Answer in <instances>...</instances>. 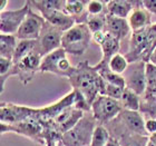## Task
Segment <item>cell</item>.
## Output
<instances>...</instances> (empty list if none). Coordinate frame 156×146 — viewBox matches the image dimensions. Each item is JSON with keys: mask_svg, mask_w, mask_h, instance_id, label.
<instances>
[{"mask_svg": "<svg viewBox=\"0 0 156 146\" xmlns=\"http://www.w3.org/2000/svg\"><path fill=\"white\" fill-rule=\"evenodd\" d=\"M42 57L39 55L36 50L31 52L28 56H26L23 60H20L18 64L13 65L12 76H17L19 78L23 85L29 84L33 80L37 72H39L40 64H41Z\"/></svg>", "mask_w": 156, "mask_h": 146, "instance_id": "30bf717a", "label": "cell"}, {"mask_svg": "<svg viewBox=\"0 0 156 146\" xmlns=\"http://www.w3.org/2000/svg\"><path fill=\"white\" fill-rule=\"evenodd\" d=\"M8 6V0H2L1 3H0V12L2 11H6V7Z\"/></svg>", "mask_w": 156, "mask_h": 146, "instance_id": "ab89813d", "label": "cell"}, {"mask_svg": "<svg viewBox=\"0 0 156 146\" xmlns=\"http://www.w3.org/2000/svg\"><path fill=\"white\" fill-rule=\"evenodd\" d=\"M59 146H65V144L62 143V141L60 140V142H59Z\"/></svg>", "mask_w": 156, "mask_h": 146, "instance_id": "60d3db41", "label": "cell"}, {"mask_svg": "<svg viewBox=\"0 0 156 146\" xmlns=\"http://www.w3.org/2000/svg\"><path fill=\"white\" fill-rule=\"evenodd\" d=\"M132 31L147 28L152 25V16L143 6V1H134V10L127 18Z\"/></svg>", "mask_w": 156, "mask_h": 146, "instance_id": "2e32d148", "label": "cell"}, {"mask_svg": "<svg viewBox=\"0 0 156 146\" xmlns=\"http://www.w3.org/2000/svg\"><path fill=\"white\" fill-rule=\"evenodd\" d=\"M31 8L35 7L38 10L40 15L54 10H60L65 11V0H35V1H29Z\"/></svg>", "mask_w": 156, "mask_h": 146, "instance_id": "603a6c76", "label": "cell"}, {"mask_svg": "<svg viewBox=\"0 0 156 146\" xmlns=\"http://www.w3.org/2000/svg\"><path fill=\"white\" fill-rule=\"evenodd\" d=\"M147 146H156V133L150 136V141H148Z\"/></svg>", "mask_w": 156, "mask_h": 146, "instance_id": "f35d334b", "label": "cell"}, {"mask_svg": "<svg viewBox=\"0 0 156 146\" xmlns=\"http://www.w3.org/2000/svg\"><path fill=\"white\" fill-rule=\"evenodd\" d=\"M85 112L81 109H78L75 106L67 108L64 112L56 116L51 122H48L52 125V127L58 132L60 135H64L70 130L73 127L76 126V124L84 117Z\"/></svg>", "mask_w": 156, "mask_h": 146, "instance_id": "9a60e30c", "label": "cell"}, {"mask_svg": "<svg viewBox=\"0 0 156 146\" xmlns=\"http://www.w3.org/2000/svg\"><path fill=\"white\" fill-rule=\"evenodd\" d=\"M19 39L15 35H3L0 34V57L12 59L16 47Z\"/></svg>", "mask_w": 156, "mask_h": 146, "instance_id": "44dd1931", "label": "cell"}, {"mask_svg": "<svg viewBox=\"0 0 156 146\" xmlns=\"http://www.w3.org/2000/svg\"><path fill=\"white\" fill-rule=\"evenodd\" d=\"M106 3L107 1H101V0H90L87 2V13L89 16H99L103 13H106Z\"/></svg>", "mask_w": 156, "mask_h": 146, "instance_id": "d6a6232c", "label": "cell"}, {"mask_svg": "<svg viewBox=\"0 0 156 146\" xmlns=\"http://www.w3.org/2000/svg\"><path fill=\"white\" fill-rule=\"evenodd\" d=\"M68 80L73 89L79 93L90 107L98 95H104L105 80L94 66L88 64L87 60L79 62L76 66L75 72Z\"/></svg>", "mask_w": 156, "mask_h": 146, "instance_id": "6da1fadb", "label": "cell"}, {"mask_svg": "<svg viewBox=\"0 0 156 146\" xmlns=\"http://www.w3.org/2000/svg\"><path fill=\"white\" fill-rule=\"evenodd\" d=\"M12 59L1 58L0 57V85H1V93L5 91V83L7 81V79L12 76Z\"/></svg>", "mask_w": 156, "mask_h": 146, "instance_id": "4dcf8cb0", "label": "cell"}, {"mask_svg": "<svg viewBox=\"0 0 156 146\" xmlns=\"http://www.w3.org/2000/svg\"><path fill=\"white\" fill-rule=\"evenodd\" d=\"M105 31L111 34L112 36L116 37L118 40L126 38L129 33L132 31L127 19H122V18H117L107 15L106 16V27H105Z\"/></svg>", "mask_w": 156, "mask_h": 146, "instance_id": "d6986e66", "label": "cell"}, {"mask_svg": "<svg viewBox=\"0 0 156 146\" xmlns=\"http://www.w3.org/2000/svg\"><path fill=\"white\" fill-rule=\"evenodd\" d=\"M126 80V88L143 96L146 91V62L143 60L129 64L126 72L123 74Z\"/></svg>", "mask_w": 156, "mask_h": 146, "instance_id": "8fae6325", "label": "cell"}, {"mask_svg": "<svg viewBox=\"0 0 156 146\" xmlns=\"http://www.w3.org/2000/svg\"><path fill=\"white\" fill-rule=\"evenodd\" d=\"M156 48V23L147 28L133 31L130 35L129 50L125 57L129 64L143 60L148 62L151 54Z\"/></svg>", "mask_w": 156, "mask_h": 146, "instance_id": "7a4b0ae2", "label": "cell"}, {"mask_svg": "<svg viewBox=\"0 0 156 146\" xmlns=\"http://www.w3.org/2000/svg\"><path fill=\"white\" fill-rule=\"evenodd\" d=\"M97 125V120L90 112L85 113L84 117L76 124L75 127L62 135V143L65 146H90L91 137Z\"/></svg>", "mask_w": 156, "mask_h": 146, "instance_id": "277c9868", "label": "cell"}, {"mask_svg": "<svg viewBox=\"0 0 156 146\" xmlns=\"http://www.w3.org/2000/svg\"><path fill=\"white\" fill-rule=\"evenodd\" d=\"M125 88H120L118 86H115V85H112L109 83H106L105 81V89H104V95L108 96V97H112L114 99L119 101L122 98V95H123V91Z\"/></svg>", "mask_w": 156, "mask_h": 146, "instance_id": "836d02e7", "label": "cell"}, {"mask_svg": "<svg viewBox=\"0 0 156 146\" xmlns=\"http://www.w3.org/2000/svg\"><path fill=\"white\" fill-rule=\"evenodd\" d=\"M41 16L44 17V19L47 23L60 29L62 33L69 30L72 27L76 25V20L72 16H69L65 11H60V10H54V11L45 12L42 13Z\"/></svg>", "mask_w": 156, "mask_h": 146, "instance_id": "ac0fdd59", "label": "cell"}, {"mask_svg": "<svg viewBox=\"0 0 156 146\" xmlns=\"http://www.w3.org/2000/svg\"><path fill=\"white\" fill-rule=\"evenodd\" d=\"M30 117H37V108H30L27 106L12 104V103H1V107H0L1 123L12 125V124L28 119Z\"/></svg>", "mask_w": 156, "mask_h": 146, "instance_id": "7c38bea8", "label": "cell"}, {"mask_svg": "<svg viewBox=\"0 0 156 146\" xmlns=\"http://www.w3.org/2000/svg\"><path fill=\"white\" fill-rule=\"evenodd\" d=\"M140 113L148 116L147 118L156 119V95L145 94L140 96Z\"/></svg>", "mask_w": 156, "mask_h": 146, "instance_id": "d4e9b609", "label": "cell"}, {"mask_svg": "<svg viewBox=\"0 0 156 146\" xmlns=\"http://www.w3.org/2000/svg\"><path fill=\"white\" fill-rule=\"evenodd\" d=\"M134 10V1L128 0H113L107 1L106 11L107 15L122 19H127Z\"/></svg>", "mask_w": 156, "mask_h": 146, "instance_id": "ffe728a7", "label": "cell"}, {"mask_svg": "<svg viewBox=\"0 0 156 146\" xmlns=\"http://www.w3.org/2000/svg\"><path fill=\"white\" fill-rule=\"evenodd\" d=\"M143 6L151 15L156 16V0H144Z\"/></svg>", "mask_w": 156, "mask_h": 146, "instance_id": "e575fe53", "label": "cell"}, {"mask_svg": "<svg viewBox=\"0 0 156 146\" xmlns=\"http://www.w3.org/2000/svg\"><path fill=\"white\" fill-rule=\"evenodd\" d=\"M35 48H36V40H19L12 57L13 65H16L20 60H23L26 56L34 52Z\"/></svg>", "mask_w": 156, "mask_h": 146, "instance_id": "484cf974", "label": "cell"}, {"mask_svg": "<svg viewBox=\"0 0 156 146\" xmlns=\"http://www.w3.org/2000/svg\"><path fill=\"white\" fill-rule=\"evenodd\" d=\"M106 146H122V145H120L119 141L117 140V138L111 136L109 137V140H108L107 144H106Z\"/></svg>", "mask_w": 156, "mask_h": 146, "instance_id": "8d00e7d4", "label": "cell"}, {"mask_svg": "<svg viewBox=\"0 0 156 146\" xmlns=\"http://www.w3.org/2000/svg\"><path fill=\"white\" fill-rule=\"evenodd\" d=\"M93 34L86 23H76L62 35V47L67 54L74 56H83L89 47Z\"/></svg>", "mask_w": 156, "mask_h": 146, "instance_id": "3957f363", "label": "cell"}, {"mask_svg": "<svg viewBox=\"0 0 156 146\" xmlns=\"http://www.w3.org/2000/svg\"><path fill=\"white\" fill-rule=\"evenodd\" d=\"M123 106L119 101L108 97L106 95H98L96 99L93 101L90 107V113L99 125L106 124L115 119L120 112Z\"/></svg>", "mask_w": 156, "mask_h": 146, "instance_id": "8992f818", "label": "cell"}, {"mask_svg": "<svg viewBox=\"0 0 156 146\" xmlns=\"http://www.w3.org/2000/svg\"><path fill=\"white\" fill-rule=\"evenodd\" d=\"M62 35H64V33L62 30L46 21L44 27H42L41 33L36 40L35 50L44 58L48 54L55 52L56 49L62 47Z\"/></svg>", "mask_w": 156, "mask_h": 146, "instance_id": "ba28073f", "label": "cell"}, {"mask_svg": "<svg viewBox=\"0 0 156 146\" xmlns=\"http://www.w3.org/2000/svg\"><path fill=\"white\" fill-rule=\"evenodd\" d=\"M119 101L122 106H123V109L140 112V96L137 95L132 89H129V88H125L124 89L123 95H122V98L119 99Z\"/></svg>", "mask_w": 156, "mask_h": 146, "instance_id": "cb8c5ba5", "label": "cell"}, {"mask_svg": "<svg viewBox=\"0 0 156 146\" xmlns=\"http://www.w3.org/2000/svg\"><path fill=\"white\" fill-rule=\"evenodd\" d=\"M44 130H45L44 123L40 122L37 117H30L28 119H25L20 123L12 124V125L1 123V134H5L6 132H13L20 135H25L38 142L39 144L45 145Z\"/></svg>", "mask_w": 156, "mask_h": 146, "instance_id": "52a82bcc", "label": "cell"}, {"mask_svg": "<svg viewBox=\"0 0 156 146\" xmlns=\"http://www.w3.org/2000/svg\"><path fill=\"white\" fill-rule=\"evenodd\" d=\"M106 33V31H105ZM120 40L116 38V37L112 36L111 34L106 33L105 39L103 40L101 45V52H103V57H101V62H98L97 65L94 66L96 70H101V69H105L108 67V62L116 54H118V50L120 48Z\"/></svg>", "mask_w": 156, "mask_h": 146, "instance_id": "e0dca14e", "label": "cell"}, {"mask_svg": "<svg viewBox=\"0 0 156 146\" xmlns=\"http://www.w3.org/2000/svg\"><path fill=\"white\" fill-rule=\"evenodd\" d=\"M128 66H129V62L126 59V57L120 54H116L108 62V68L113 73L118 75H123L128 68Z\"/></svg>", "mask_w": 156, "mask_h": 146, "instance_id": "f1b7e54d", "label": "cell"}, {"mask_svg": "<svg viewBox=\"0 0 156 146\" xmlns=\"http://www.w3.org/2000/svg\"><path fill=\"white\" fill-rule=\"evenodd\" d=\"M145 127H146L147 133L151 135L156 133V119H153V118H146L145 119Z\"/></svg>", "mask_w": 156, "mask_h": 146, "instance_id": "d590c367", "label": "cell"}, {"mask_svg": "<svg viewBox=\"0 0 156 146\" xmlns=\"http://www.w3.org/2000/svg\"><path fill=\"white\" fill-rule=\"evenodd\" d=\"M148 62H151L152 65L156 66V48L153 50V52L151 54L150 58H148Z\"/></svg>", "mask_w": 156, "mask_h": 146, "instance_id": "74e56055", "label": "cell"}, {"mask_svg": "<svg viewBox=\"0 0 156 146\" xmlns=\"http://www.w3.org/2000/svg\"><path fill=\"white\" fill-rule=\"evenodd\" d=\"M146 94L156 95V66L146 62Z\"/></svg>", "mask_w": 156, "mask_h": 146, "instance_id": "1f68e13d", "label": "cell"}, {"mask_svg": "<svg viewBox=\"0 0 156 146\" xmlns=\"http://www.w3.org/2000/svg\"><path fill=\"white\" fill-rule=\"evenodd\" d=\"M103 79H104L106 83H109L112 85H115V86H118L120 88H126V80H125V78H124L123 75H118V74H115L111 70V69L108 68H105V69H101V70H97Z\"/></svg>", "mask_w": 156, "mask_h": 146, "instance_id": "83f0119b", "label": "cell"}, {"mask_svg": "<svg viewBox=\"0 0 156 146\" xmlns=\"http://www.w3.org/2000/svg\"><path fill=\"white\" fill-rule=\"evenodd\" d=\"M46 20L41 15L34 12L33 8L29 10L26 19L21 23L16 37L19 40H37L41 33V29Z\"/></svg>", "mask_w": 156, "mask_h": 146, "instance_id": "5bb4252c", "label": "cell"}, {"mask_svg": "<svg viewBox=\"0 0 156 146\" xmlns=\"http://www.w3.org/2000/svg\"><path fill=\"white\" fill-rule=\"evenodd\" d=\"M76 66H72L67 58V52L62 47L56 49L55 52H50L45 56L41 60L39 72L51 73L57 76L69 78L74 74Z\"/></svg>", "mask_w": 156, "mask_h": 146, "instance_id": "5b68a950", "label": "cell"}, {"mask_svg": "<svg viewBox=\"0 0 156 146\" xmlns=\"http://www.w3.org/2000/svg\"><path fill=\"white\" fill-rule=\"evenodd\" d=\"M106 16L107 12L99 15V16H88L86 20V25L88 26L91 34H96L99 31H105V27H106Z\"/></svg>", "mask_w": 156, "mask_h": 146, "instance_id": "f546056e", "label": "cell"}, {"mask_svg": "<svg viewBox=\"0 0 156 146\" xmlns=\"http://www.w3.org/2000/svg\"><path fill=\"white\" fill-rule=\"evenodd\" d=\"M31 9L29 1L25 6L17 10H6L0 12V34L3 35H15L18 33L21 23L26 19L27 15Z\"/></svg>", "mask_w": 156, "mask_h": 146, "instance_id": "9c48e42d", "label": "cell"}, {"mask_svg": "<svg viewBox=\"0 0 156 146\" xmlns=\"http://www.w3.org/2000/svg\"><path fill=\"white\" fill-rule=\"evenodd\" d=\"M76 98H77V93L73 89L70 93L65 95L62 99H59L58 101H56L54 104L48 105V106L42 108H37V117H38V119L40 122H42L44 124L51 122L62 112L74 106L76 103Z\"/></svg>", "mask_w": 156, "mask_h": 146, "instance_id": "4fadbf2b", "label": "cell"}, {"mask_svg": "<svg viewBox=\"0 0 156 146\" xmlns=\"http://www.w3.org/2000/svg\"><path fill=\"white\" fill-rule=\"evenodd\" d=\"M113 137L119 141L122 146H147L148 141H150V137L132 134L128 132H120Z\"/></svg>", "mask_w": 156, "mask_h": 146, "instance_id": "7402d4cb", "label": "cell"}, {"mask_svg": "<svg viewBox=\"0 0 156 146\" xmlns=\"http://www.w3.org/2000/svg\"><path fill=\"white\" fill-rule=\"evenodd\" d=\"M109 137H111V134L106 128V126L98 124L94 130L93 137H91L90 146H106Z\"/></svg>", "mask_w": 156, "mask_h": 146, "instance_id": "4316f807", "label": "cell"}]
</instances>
